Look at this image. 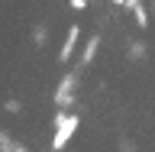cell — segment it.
<instances>
[{
	"instance_id": "cell-1",
	"label": "cell",
	"mask_w": 155,
	"mask_h": 152,
	"mask_svg": "<svg viewBox=\"0 0 155 152\" xmlns=\"http://www.w3.org/2000/svg\"><path fill=\"white\" fill-rule=\"evenodd\" d=\"M78 130V117L71 113V117H58V130H55V139H52V146L55 149H61V146L71 139V133Z\"/></svg>"
},
{
	"instance_id": "cell-2",
	"label": "cell",
	"mask_w": 155,
	"mask_h": 152,
	"mask_svg": "<svg viewBox=\"0 0 155 152\" xmlns=\"http://www.w3.org/2000/svg\"><path fill=\"white\" fill-rule=\"evenodd\" d=\"M78 36H81V32H78V26H74V29H68L65 46H61V62H68V58H71V52H74V46H78Z\"/></svg>"
},
{
	"instance_id": "cell-3",
	"label": "cell",
	"mask_w": 155,
	"mask_h": 152,
	"mask_svg": "<svg viewBox=\"0 0 155 152\" xmlns=\"http://www.w3.org/2000/svg\"><path fill=\"white\" fill-rule=\"evenodd\" d=\"M133 16H136V26H149V13H145V7L142 3H139V7H133Z\"/></svg>"
},
{
	"instance_id": "cell-4",
	"label": "cell",
	"mask_w": 155,
	"mask_h": 152,
	"mask_svg": "<svg viewBox=\"0 0 155 152\" xmlns=\"http://www.w3.org/2000/svg\"><path fill=\"white\" fill-rule=\"evenodd\" d=\"M129 58H133V62H142V58H145V42H133V49H129Z\"/></svg>"
},
{
	"instance_id": "cell-5",
	"label": "cell",
	"mask_w": 155,
	"mask_h": 152,
	"mask_svg": "<svg viewBox=\"0 0 155 152\" xmlns=\"http://www.w3.org/2000/svg\"><path fill=\"white\" fill-rule=\"evenodd\" d=\"M126 152H133V149H126Z\"/></svg>"
}]
</instances>
